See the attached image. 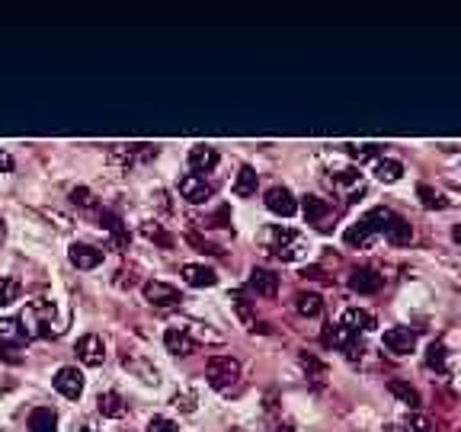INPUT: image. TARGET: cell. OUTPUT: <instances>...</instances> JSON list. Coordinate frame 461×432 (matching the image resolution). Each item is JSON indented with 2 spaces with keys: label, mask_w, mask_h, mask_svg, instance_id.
<instances>
[{
  "label": "cell",
  "mask_w": 461,
  "mask_h": 432,
  "mask_svg": "<svg viewBox=\"0 0 461 432\" xmlns=\"http://www.w3.org/2000/svg\"><path fill=\"white\" fill-rule=\"evenodd\" d=\"M391 215H394L391 209H372L368 215H362L359 221L346 228L343 240L349 247H359V250H372V247L384 238V228H388Z\"/></svg>",
  "instance_id": "3957f363"
},
{
  "label": "cell",
  "mask_w": 461,
  "mask_h": 432,
  "mask_svg": "<svg viewBox=\"0 0 461 432\" xmlns=\"http://www.w3.org/2000/svg\"><path fill=\"white\" fill-rule=\"evenodd\" d=\"M267 426H269V432H295V423H292V417H288L285 410H279V407H276L273 397L267 400Z\"/></svg>",
  "instance_id": "83f0119b"
},
{
  "label": "cell",
  "mask_w": 461,
  "mask_h": 432,
  "mask_svg": "<svg viewBox=\"0 0 461 432\" xmlns=\"http://www.w3.org/2000/svg\"><path fill=\"white\" fill-rule=\"evenodd\" d=\"M183 282L193 288H212L218 282V273L205 263H186L183 266Z\"/></svg>",
  "instance_id": "ac0fdd59"
},
{
  "label": "cell",
  "mask_w": 461,
  "mask_h": 432,
  "mask_svg": "<svg viewBox=\"0 0 461 432\" xmlns=\"http://www.w3.org/2000/svg\"><path fill=\"white\" fill-rule=\"evenodd\" d=\"M452 240L461 247V224H455V228H452Z\"/></svg>",
  "instance_id": "c3c4849f"
},
{
  "label": "cell",
  "mask_w": 461,
  "mask_h": 432,
  "mask_svg": "<svg viewBox=\"0 0 461 432\" xmlns=\"http://www.w3.org/2000/svg\"><path fill=\"white\" fill-rule=\"evenodd\" d=\"M71 202H74V205H80V209H94V205H96L94 193H90L86 186H74L71 189Z\"/></svg>",
  "instance_id": "ab89813d"
},
{
  "label": "cell",
  "mask_w": 461,
  "mask_h": 432,
  "mask_svg": "<svg viewBox=\"0 0 461 432\" xmlns=\"http://www.w3.org/2000/svg\"><path fill=\"white\" fill-rule=\"evenodd\" d=\"M186 160H189V170H193L195 176H202V173H212L218 166V151L209 148V144H193Z\"/></svg>",
  "instance_id": "9a60e30c"
},
{
  "label": "cell",
  "mask_w": 461,
  "mask_h": 432,
  "mask_svg": "<svg viewBox=\"0 0 461 432\" xmlns=\"http://www.w3.org/2000/svg\"><path fill=\"white\" fill-rule=\"evenodd\" d=\"M343 327H346V330H353V333H368V330H375L378 324H375L372 310H366V308H346Z\"/></svg>",
  "instance_id": "603a6c76"
},
{
  "label": "cell",
  "mask_w": 461,
  "mask_h": 432,
  "mask_svg": "<svg viewBox=\"0 0 461 432\" xmlns=\"http://www.w3.org/2000/svg\"><path fill=\"white\" fill-rule=\"evenodd\" d=\"M16 298H20V282L0 275V308H10Z\"/></svg>",
  "instance_id": "8d00e7d4"
},
{
  "label": "cell",
  "mask_w": 461,
  "mask_h": 432,
  "mask_svg": "<svg viewBox=\"0 0 461 432\" xmlns=\"http://www.w3.org/2000/svg\"><path fill=\"white\" fill-rule=\"evenodd\" d=\"M417 195H420V202H423V209H446V205H448L446 195L436 193V189L426 186V183H420V186H417Z\"/></svg>",
  "instance_id": "d590c367"
},
{
  "label": "cell",
  "mask_w": 461,
  "mask_h": 432,
  "mask_svg": "<svg viewBox=\"0 0 461 432\" xmlns=\"http://www.w3.org/2000/svg\"><path fill=\"white\" fill-rule=\"evenodd\" d=\"M382 148L384 144H378V141H372V144H346V154L353 160H368V158H382Z\"/></svg>",
  "instance_id": "e575fe53"
},
{
  "label": "cell",
  "mask_w": 461,
  "mask_h": 432,
  "mask_svg": "<svg viewBox=\"0 0 461 432\" xmlns=\"http://www.w3.org/2000/svg\"><path fill=\"white\" fill-rule=\"evenodd\" d=\"M141 292H144V298H148L151 304H158V308H173V304L183 302L180 288H173V285H167V282H158V279L144 282Z\"/></svg>",
  "instance_id": "4fadbf2b"
},
{
  "label": "cell",
  "mask_w": 461,
  "mask_h": 432,
  "mask_svg": "<svg viewBox=\"0 0 461 432\" xmlns=\"http://www.w3.org/2000/svg\"><path fill=\"white\" fill-rule=\"evenodd\" d=\"M230 432H250V429H230Z\"/></svg>",
  "instance_id": "f907efd6"
},
{
  "label": "cell",
  "mask_w": 461,
  "mask_h": 432,
  "mask_svg": "<svg viewBox=\"0 0 461 432\" xmlns=\"http://www.w3.org/2000/svg\"><path fill=\"white\" fill-rule=\"evenodd\" d=\"M122 365L129 368V372H135L141 382H148V384H158V368H151L144 359H138V356H129L125 353L122 356Z\"/></svg>",
  "instance_id": "d6a6232c"
},
{
  "label": "cell",
  "mask_w": 461,
  "mask_h": 432,
  "mask_svg": "<svg viewBox=\"0 0 461 432\" xmlns=\"http://www.w3.org/2000/svg\"><path fill=\"white\" fill-rule=\"evenodd\" d=\"M55 391L61 397H68V400H77L80 394H84V374L77 372V365H65L55 372Z\"/></svg>",
  "instance_id": "9c48e42d"
},
{
  "label": "cell",
  "mask_w": 461,
  "mask_h": 432,
  "mask_svg": "<svg viewBox=\"0 0 461 432\" xmlns=\"http://www.w3.org/2000/svg\"><path fill=\"white\" fill-rule=\"evenodd\" d=\"M7 240V221H4V215H0V244Z\"/></svg>",
  "instance_id": "7dc6e473"
},
{
  "label": "cell",
  "mask_w": 461,
  "mask_h": 432,
  "mask_svg": "<svg viewBox=\"0 0 461 432\" xmlns=\"http://www.w3.org/2000/svg\"><path fill=\"white\" fill-rule=\"evenodd\" d=\"M384 240H388V244H394V247H407L413 240L411 221H407V218H401V215H391L388 228H384Z\"/></svg>",
  "instance_id": "44dd1931"
},
{
  "label": "cell",
  "mask_w": 461,
  "mask_h": 432,
  "mask_svg": "<svg viewBox=\"0 0 461 432\" xmlns=\"http://www.w3.org/2000/svg\"><path fill=\"white\" fill-rule=\"evenodd\" d=\"M148 432H180V426L173 423V419H167V417H151Z\"/></svg>",
  "instance_id": "60d3db41"
},
{
  "label": "cell",
  "mask_w": 461,
  "mask_h": 432,
  "mask_svg": "<svg viewBox=\"0 0 461 432\" xmlns=\"http://www.w3.org/2000/svg\"><path fill=\"white\" fill-rule=\"evenodd\" d=\"M247 282H250L253 292H257V295H263V298H276V292H279V275L267 273V269H253Z\"/></svg>",
  "instance_id": "cb8c5ba5"
},
{
  "label": "cell",
  "mask_w": 461,
  "mask_h": 432,
  "mask_svg": "<svg viewBox=\"0 0 461 432\" xmlns=\"http://www.w3.org/2000/svg\"><path fill=\"white\" fill-rule=\"evenodd\" d=\"M452 394L461 397V374H455V378H452Z\"/></svg>",
  "instance_id": "bcb514c9"
},
{
  "label": "cell",
  "mask_w": 461,
  "mask_h": 432,
  "mask_svg": "<svg viewBox=\"0 0 461 432\" xmlns=\"http://www.w3.org/2000/svg\"><path fill=\"white\" fill-rule=\"evenodd\" d=\"M388 391L397 397L401 403H407L411 410H420V391L413 388V384H407V382H401V378H394V382L388 384Z\"/></svg>",
  "instance_id": "4dcf8cb0"
},
{
  "label": "cell",
  "mask_w": 461,
  "mask_h": 432,
  "mask_svg": "<svg viewBox=\"0 0 461 432\" xmlns=\"http://www.w3.org/2000/svg\"><path fill=\"white\" fill-rule=\"evenodd\" d=\"M302 212H304V218H308V224L324 228V221L330 218V202L321 199V195H304V199H302Z\"/></svg>",
  "instance_id": "d6986e66"
},
{
  "label": "cell",
  "mask_w": 461,
  "mask_h": 432,
  "mask_svg": "<svg viewBox=\"0 0 461 432\" xmlns=\"http://www.w3.org/2000/svg\"><path fill=\"white\" fill-rule=\"evenodd\" d=\"M96 407H100V413L109 419H122L125 413H129V403H125V397L119 394V391H106V394H100L96 397Z\"/></svg>",
  "instance_id": "7402d4cb"
},
{
  "label": "cell",
  "mask_w": 461,
  "mask_h": 432,
  "mask_svg": "<svg viewBox=\"0 0 461 432\" xmlns=\"http://www.w3.org/2000/svg\"><path fill=\"white\" fill-rule=\"evenodd\" d=\"M29 432H58V413L51 407H36L29 413Z\"/></svg>",
  "instance_id": "d4e9b609"
},
{
  "label": "cell",
  "mask_w": 461,
  "mask_h": 432,
  "mask_svg": "<svg viewBox=\"0 0 461 432\" xmlns=\"http://www.w3.org/2000/svg\"><path fill=\"white\" fill-rule=\"evenodd\" d=\"M330 183H333L337 189H343L346 202H356V195L366 193V180H362V173H359V170H353V166H346V170H337V173L330 176Z\"/></svg>",
  "instance_id": "5bb4252c"
},
{
  "label": "cell",
  "mask_w": 461,
  "mask_h": 432,
  "mask_svg": "<svg viewBox=\"0 0 461 432\" xmlns=\"http://www.w3.org/2000/svg\"><path fill=\"white\" fill-rule=\"evenodd\" d=\"M423 362H426V368H432V372H446V368H448L446 343H429V346H426Z\"/></svg>",
  "instance_id": "836d02e7"
},
{
  "label": "cell",
  "mask_w": 461,
  "mask_h": 432,
  "mask_svg": "<svg viewBox=\"0 0 461 432\" xmlns=\"http://www.w3.org/2000/svg\"><path fill=\"white\" fill-rule=\"evenodd\" d=\"M26 333H23V327L16 324L14 317H7V320H0V359L7 362H20V349L26 346Z\"/></svg>",
  "instance_id": "5b68a950"
},
{
  "label": "cell",
  "mask_w": 461,
  "mask_h": 432,
  "mask_svg": "<svg viewBox=\"0 0 461 432\" xmlns=\"http://www.w3.org/2000/svg\"><path fill=\"white\" fill-rule=\"evenodd\" d=\"M180 195L193 205H202V202H209L215 195V186H212L205 176H195V173H186L180 176Z\"/></svg>",
  "instance_id": "30bf717a"
},
{
  "label": "cell",
  "mask_w": 461,
  "mask_h": 432,
  "mask_svg": "<svg viewBox=\"0 0 461 432\" xmlns=\"http://www.w3.org/2000/svg\"><path fill=\"white\" fill-rule=\"evenodd\" d=\"M0 432H4V429H0Z\"/></svg>",
  "instance_id": "816d5d0a"
},
{
  "label": "cell",
  "mask_w": 461,
  "mask_h": 432,
  "mask_svg": "<svg viewBox=\"0 0 461 432\" xmlns=\"http://www.w3.org/2000/svg\"><path fill=\"white\" fill-rule=\"evenodd\" d=\"M382 285H384V275L375 273V269H368V266L349 273V288L359 292V295H375V292H382Z\"/></svg>",
  "instance_id": "2e32d148"
},
{
  "label": "cell",
  "mask_w": 461,
  "mask_h": 432,
  "mask_svg": "<svg viewBox=\"0 0 461 432\" xmlns=\"http://www.w3.org/2000/svg\"><path fill=\"white\" fill-rule=\"evenodd\" d=\"M384 432H411V429H407L403 423H388L384 426Z\"/></svg>",
  "instance_id": "f6af8a7d"
},
{
  "label": "cell",
  "mask_w": 461,
  "mask_h": 432,
  "mask_svg": "<svg viewBox=\"0 0 461 432\" xmlns=\"http://www.w3.org/2000/svg\"><path fill=\"white\" fill-rule=\"evenodd\" d=\"M375 180L378 183H397L403 176V164L394 158H378L375 160Z\"/></svg>",
  "instance_id": "484cf974"
},
{
  "label": "cell",
  "mask_w": 461,
  "mask_h": 432,
  "mask_svg": "<svg viewBox=\"0 0 461 432\" xmlns=\"http://www.w3.org/2000/svg\"><path fill=\"white\" fill-rule=\"evenodd\" d=\"M113 158H119L125 166H131L135 160H151L158 158V144H115Z\"/></svg>",
  "instance_id": "e0dca14e"
},
{
  "label": "cell",
  "mask_w": 461,
  "mask_h": 432,
  "mask_svg": "<svg viewBox=\"0 0 461 432\" xmlns=\"http://www.w3.org/2000/svg\"><path fill=\"white\" fill-rule=\"evenodd\" d=\"M298 362H302V368L308 372V378L317 384V388H321V384L327 382V365L321 359H317L314 353H302V356H298Z\"/></svg>",
  "instance_id": "1f68e13d"
},
{
  "label": "cell",
  "mask_w": 461,
  "mask_h": 432,
  "mask_svg": "<svg viewBox=\"0 0 461 432\" xmlns=\"http://www.w3.org/2000/svg\"><path fill=\"white\" fill-rule=\"evenodd\" d=\"M74 353H77V359L84 362V365L100 368L103 362H106V343H103V337H96V333H86V337L77 339Z\"/></svg>",
  "instance_id": "ba28073f"
},
{
  "label": "cell",
  "mask_w": 461,
  "mask_h": 432,
  "mask_svg": "<svg viewBox=\"0 0 461 432\" xmlns=\"http://www.w3.org/2000/svg\"><path fill=\"white\" fill-rule=\"evenodd\" d=\"M295 310L302 317H321L324 314V302H321V295H314V292H298Z\"/></svg>",
  "instance_id": "f1b7e54d"
},
{
  "label": "cell",
  "mask_w": 461,
  "mask_h": 432,
  "mask_svg": "<svg viewBox=\"0 0 461 432\" xmlns=\"http://www.w3.org/2000/svg\"><path fill=\"white\" fill-rule=\"evenodd\" d=\"M173 407H176V410H183V413H193L195 410L193 394H173Z\"/></svg>",
  "instance_id": "7bdbcfd3"
},
{
  "label": "cell",
  "mask_w": 461,
  "mask_h": 432,
  "mask_svg": "<svg viewBox=\"0 0 461 432\" xmlns=\"http://www.w3.org/2000/svg\"><path fill=\"white\" fill-rule=\"evenodd\" d=\"M100 224L113 234L115 247H125L129 244V230L122 228V218L115 215V212H100Z\"/></svg>",
  "instance_id": "f546056e"
},
{
  "label": "cell",
  "mask_w": 461,
  "mask_h": 432,
  "mask_svg": "<svg viewBox=\"0 0 461 432\" xmlns=\"http://www.w3.org/2000/svg\"><path fill=\"white\" fill-rule=\"evenodd\" d=\"M384 349L394 356H411L413 349H417V333L411 330V327H391V330H384Z\"/></svg>",
  "instance_id": "7c38bea8"
},
{
  "label": "cell",
  "mask_w": 461,
  "mask_h": 432,
  "mask_svg": "<svg viewBox=\"0 0 461 432\" xmlns=\"http://www.w3.org/2000/svg\"><path fill=\"white\" fill-rule=\"evenodd\" d=\"M205 378L215 391H228L230 384H238L240 362L234 356H212L209 365H205Z\"/></svg>",
  "instance_id": "277c9868"
},
{
  "label": "cell",
  "mask_w": 461,
  "mask_h": 432,
  "mask_svg": "<svg viewBox=\"0 0 461 432\" xmlns=\"http://www.w3.org/2000/svg\"><path fill=\"white\" fill-rule=\"evenodd\" d=\"M324 343L327 346H333V349H339V353L346 356V359H362V353H366V349H362V343H359V333H353V330H346L343 324L339 327H324Z\"/></svg>",
  "instance_id": "8992f818"
},
{
  "label": "cell",
  "mask_w": 461,
  "mask_h": 432,
  "mask_svg": "<svg viewBox=\"0 0 461 432\" xmlns=\"http://www.w3.org/2000/svg\"><path fill=\"white\" fill-rule=\"evenodd\" d=\"M141 234L148 240H158L160 247H173V238H170V234H164V228H160L158 221H144L141 224Z\"/></svg>",
  "instance_id": "74e56055"
},
{
  "label": "cell",
  "mask_w": 461,
  "mask_h": 432,
  "mask_svg": "<svg viewBox=\"0 0 461 432\" xmlns=\"http://www.w3.org/2000/svg\"><path fill=\"white\" fill-rule=\"evenodd\" d=\"M259 240H263V250H267L269 256L282 259V263H295V259H302L304 253H308V240H304L295 228H285V224L267 228Z\"/></svg>",
  "instance_id": "7a4b0ae2"
},
{
  "label": "cell",
  "mask_w": 461,
  "mask_h": 432,
  "mask_svg": "<svg viewBox=\"0 0 461 432\" xmlns=\"http://www.w3.org/2000/svg\"><path fill=\"white\" fill-rule=\"evenodd\" d=\"M16 324L23 327L26 339H49L61 337L68 327V310H61V304L51 302V298H36L20 310Z\"/></svg>",
  "instance_id": "6da1fadb"
},
{
  "label": "cell",
  "mask_w": 461,
  "mask_h": 432,
  "mask_svg": "<svg viewBox=\"0 0 461 432\" xmlns=\"http://www.w3.org/2000/svg\"><path fill=\"white\" fill-rule=\"evenodd\" d=\"M71 266L77 269H96L103 263V250H96V247L90 244H71Z\"/></svg>",
  "instance_id": "ffe728a7"
},
{
  "label": "cell",
  "mask_w": 461,
  "mask_h": 432,
  "mask_svg": "<svg viewBox=\"0 0 461 432\" xmlns=\"http://www.w3.org/2000/svg\"><path fill=\"white\" fill-rule=\"evenodd\" d=\"M234 310H238V317L244 320V324H253V310H250V304H247L240 295H234Z\"/></svg>",
  "instance_id": "b9f144b4"
},
{
  "label": "cell",
  "mask_w": 461,
  "mask_h": 432,
  "mask_svg": "<svg viewBox=\"0 0 461 432\" xmlns=\"http://www.w3.org/2000/svg\"><path fill=\"white\" fill-rule=\"evenodd\" d=\"M263 202H267V209L279 218H292L298 212V199L288 186H269L267 195H263Z\"/></svg>",
  "instance_id": "52a82bcc"
},
{
  "label": "cell",
  "mask_w": 461,
  "mask_h": 432,
  "mask_svg": "<svg viewBox=\"0 0 461 432\" xmlns=\"http://www.w3.org/2000/svg\"><path fill=\"white\" fill-rule=\"evenodd\" d=\"M257 186H259L257 170H253V166H240L238 176H234V195L250 199V195H257Z\"/></svg>",
  "instance_id": "4316f807"
},
{
  "label": "cell",
  "mask_w": 461,
  "mask_h": 432,
  "mask_svg": "<svg viewBox=\"0 0 461 432\" xmlns=\"http://www.w3.org/2000/svg\"><path fill=\"white\" fill-rule=\"evenodd\" d=\"M4 173H14V154H7V151H0V176Z\"/></svg>",
  "instance_id": "ee69618b"
},
{
  "label": "cell",
  "mask_w": 461,
  "mask_h": 432,
  "mask_svg": "<svg viewBox=\"0 0 461 432\" xmlns=\"http://www.w3.org/2000/svg\"><path fill=\"white\" fill-rule=\"evenodd\" d=\"M403 426H407V429H411V432H439V426L432 423L429 417H423V413H413V417L407 419V423H403Z\"/></svg>",
  "instance_id": "f35d334b"
},
{
  "label": "cell",
  "mask_w": 461,
  "mask_h": 432,
  "mask_svg": "<svg viewBox=\"0 0 461 432\" xmlns=\"http://www.w3.org/2000/svg\"><path fill=\"white\" fill-rule=\"evenodd\" d=\"M164 346L170 349L173 356H193L195 353V337H193V327H167L164 333Z\"/></svg>",
  "instance_id": "8fae6325"
},
{
  "label": "cell",
  "mask_w": 461,
  "mask_h": 432,
  "mask_svg": "<svg viewBox=\"0 0 461 432\" xmlns=\"http://www.w3.org/2000/svg\"><path fill=\"white\" fill-rule=\"evenodd\" d=\"M77 432H96V429H94V426H80Z\"/></svg>",
  "instance_id": "681fc988"
}]
</instances>
